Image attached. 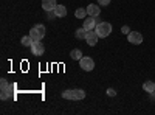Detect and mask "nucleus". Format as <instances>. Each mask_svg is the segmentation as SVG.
<instances>
[{
    "mask_svg": "<svg viewBox=\"0 0 155 115\" xmlns=\"http://www.w3.org/2000/svg\"><path fill=\"white\" fill-rule=\"evenodd\" d=\"M62 98L65 100H73V101H79L85 98V92L82 89H73V90H65L62 92Z\"/></svg>",
    "mask_w": 155,
    "mask_h": 115,
    "instance_id": "nucleus-1",
    "label": "nucleus"
},
{
    "mask_svg": "<svg viewBox=\"0 0 155 115\" xmlns=\"http://www.w3.org/2000/svg\"><path fill=\"white\" fill-rule=\"evenodd\" d=\"M30 36H31L33 41H41V39H44V36H45V27H44L42 23L34 25V27L30 30Z\"/></svg>",
    "mask_w": 155,
    "mask_h": 115,
    "instance_id": "nucleus-2",
    "label": "nucleus"
},
{
    "mask_svg": "<svg viewBox=\"0 0 155 115\" xmlns=\"http://www.w3.org/2000/svg\"><path fill=\"white\" fill-rule=\"evenodd\" d=\"M95 31H96V34H98L99 37H107V36L112 33V25H110L109 22H101V23L96 25Z\"/></svg>",
    "mask_w": 155,
    "mask_h": 115,
    "instance_id": "nucleus-3",
    "label": "nucleus"
},
{
    "mask_svg": "<svg viewBox=\"0 0 155 115\" xmlns=\"http://www.w3.org/2000/svg\"><path fill=\"white\" fill-rule=\"evenodd\" d=\"M79 66H81V69L85 70V72H92V70L95 69V61L90 58V56H82V58L79 59Z\"/></svg>",
    "mask_w": 155,
    "mask_h": 115,
    "instance_id": "nucleus-4",
    "label": "nucleus"
},
{
    "mask_svg": "<svg viewBox=\"0 0 155 115\" xmlns=\"http://www.w3.org/2000/svg\"><path fill=\"white\" fill-rule=\"evenodd\" d=\"M127 41L130 44H134V45H140L141 42H143V36H141V33H138V31H130L127 34Z\"/></svg>",
    "mask_w": 155,
    "mask_h": 115,
    "instance_id": "nucleus-5",
    "label": "nucleus"
},
{
    "mask_svg": "<svg viewBox=\"0 0 155 115\" xmlns=\"http://www.w3.org/2000/svg\"><path fill=\"white\" fill-rule=\"evenodd\" d=\"M44 52H45L44 44L41 41H33V44H31V53L36 55V56H41V55H44Z\"/></svg>",
    "mask_w": 155,
    "mask_h": 115,
    "instance_id": "nucleus-6",
    "label": "nucleus"
},
{
    "mask_svg": "<svg viewBox=\"0 0 155 115\" xmlns=\"http://www.w3.org/2000/svg\"><path fill=\"white\" fill-rule=\"evenodd\" d=\"M0 86H2V93H0V98H2V100H8L12 87L8 84L6 79H0Z\"/></svg>",
    "mask_w": 155,
    "mask_h": 115,
    "instance_id": "nucleus-7",
    "label": "nucleus"
},
{
    "mask_svg": "<svg viewBox=\"0 0 155 115\" xmlns=\"http://www.w3.org/2000/svg\"><path fill=\"white\" fill-rule=\"evenodd\" d=\"M98 34H96V31H93V30H88L87 31V36H85V41H87V44L90 45V47H95L96 45V42H98Z\"/></svg>",
    "mask_w": 155,
    "mask_h": 115,
    "instance_id": "nucleus-8",
    "label": "nucleus"
},
{
    "mask_svg": "<svg viewBox=\"0 0 155 115\" xmlns=\"http://www.w3.org/2000/svg\"><path fill=\"white\" fill-rule=\"evenodd\" d=\"M56 6H58L56 0H42V8H44L47 12H53Z\"/></svg>",
    "mask_w": 155,
    "mask_h": 115,
    "instance_id": "nucleus-9",
    "label": "nucleus"
},
{
    "mask_svg": "<svg viewBox=\"0 0 155 115\" xmlns=\"http://www.w3.org/2000/svg\"><path fill=\"white\" fill-rule=\"evenodd\" d=\"M82 27H84L87 31H88V30H95V28H96V19L92 17V16H90V17H85Z\"/></svg>",
    "mask_w": 155,
    "mask_h": 115,
    "instance_id": "nucleus-10",
    "label": "nucleus"
},
{
    "mask_svg": "<svg viewBox=\"0 0 155 115\" xmlns=\"http://www.w3.org/2000/svg\"><path fill=\"white\" fill-rule=\"evenodd\" d=\"M87 12H88V16H92V17H98L99 16V12H101V8L95 3H90L87 6Z\"/></svg>",
    "mask_w": 155,
    "mask_h": 115,
    "instance_id": "nucleus-11",
    "label": "nucleus"
},
{
    "mask_svg": "<svg viewBox=\"0 0 155 115\" xmlns=\"http://www.w3.org/2000/svg\"><path fill=\"white\" fill-rule=\"evenodd\" d=\"M53 14H54V17H65L67 16V8L64 5H58L53 11Z\"/></svg>",
    "mask_w": 155,
    "mask_h": 115,
    "instance_id": "nucleus-12",
    "label": "nucleus"
},
{
    "mask_svg": "<svg viewBox=\"0 0 155 115\" xmlns=\"http://www.w3.org/2000/svg\"><path fill=\"white\" fill-rule=\"evenodd\" d=\"M143 89L146 92H149V93H153V90H155V83L153 81H146L144 84H143Z\"/></svg>",
    "mask_w": 155,
    "mask_h": 115,
    "instance_id": "nucleus-13",
    "label": "nucleus"
},
{
    "mask_svg": "<svg viewBox=\"0 0 155 115\" xmlns=\"http://www.w3.org/2000/svg\"><path fill=\"white\" fill-rule=\"evenodd\" d=\"M87 14H88V12H87V8H85V9H84V8H78L76 12H74V16H76L78 19H85Z\"/></svg>",
    "mask_w": 155,
    "mask_h": 115,
    "instance_id": "nucleus-14",
    "label": "nucleus"
},
{
    "mask_svg": "<svg viewBox=\"0 0 155 115\" xmlns=\"http://www.w3.org/2000/svg\"><path fill=\"white\" fill-rule=\"evenodd\" d=\"M85 36H87V30L84 27L76 30V37H78V39H85Z\"/></svg>",
    "mask_w": 155,
    "mask_h": 115,
    "instance_id": "nucleus-15",
    "label": "nucleus"
},
{
    "mask_svg": "<svg viewBox=\"0 0 155 115\" xmlns=\"http://www.w3.org/2000/svg\"><path fill=\"white\" fill-rule=\"evenodd\" d=\"M20 42H22V45H23V47H31V44H33V39H31V36L28 34V36H23Z\"/></svg>",
    "mask_w": 155,
    "mask_h": 115,
    "instance_id": "nucleus-16",
    "label": "nucleus"
},
{
    "mask_svg": "<svg viewBox=\"0 0 155 115\" xmlns=\"http://www.w3.org/2000/svg\"><path fill=\"white\" fill-rule=\"evenodd\" d=\"M81 58H82V52H81V50H78V48L71 50V59H76V61H79Z\"/></svg>",
    "mask_w": 155,
    "mask_h": 115,
    "instance_id": "nucleus-17",
    "label": "nucleus"
},
{
    "mask_svg": "<svg viewBox=\"0 0 155 115\" xmlns=\"http://www.w3.org/2000/svg\"><path fill=\"white\" fill-rule=\"evenodd\" d=\"M121 33H124V34H129V33H130V28H129L127 25H124V27L121 28Z\"/></svg>",
    "mask_w": 155,
    "mask_h": 115,
    "instance_id": "nucleus-18",
    "label": "nucleus"
},
{
    "mask_svg": "<svg viewBox=\"0 0 155 115\" xmlns=\"http://www.w3.org/2000/svg\"><path fill=\"white\" fill-rule=\"evenodd\" d=\"M110 2H112V0H98V3L99 5H104V6H107Z\"/></svg>",
    "mask_w": 155,
    "mask_h": 115,
    "instance_id": "nucleus-19",
    "label": "nucleus"
},
{
    "mask_svg": "<svg viewBox=\"0 0 155 115\" xmlns=\"http://www.w3.org/2000/svg\"><path fill=\"white\" fill-rule=\"evenodd\" d=\"M107 95H109V96H115V95H116L115 89H107Z\"/></svg>",
    "mask_w": 155,
    "mask_h": 115,
    "instance_id": "nucleus-20",
    "label": "nucleus"
},
{
    "mask_svg": "<svg viewBox=\"0 0 155 115\" xmlns=\"http://www.w3.org/2000/svg\"><path fill=\"white\" fill-rule=\"evenodd\" d=\"M153 95H155V90H153Z\"/></svg>",
    "mask_w": 155,
    "mask_h": 115,
    "instance_id": "nucleus-21",
    "label": "nucleus"
}]
</instances>
